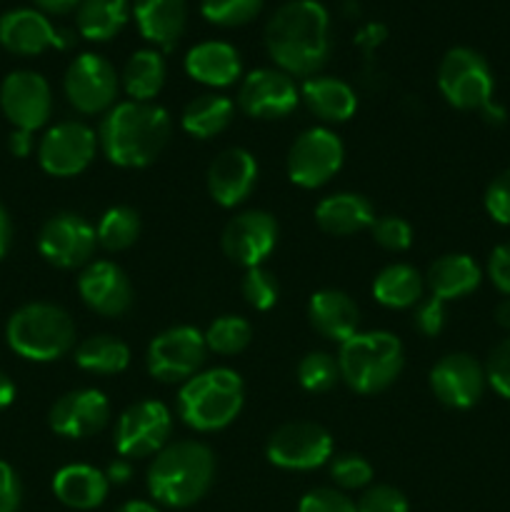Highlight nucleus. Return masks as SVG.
<instances>
[{
  "instance_id": "e433bc0d",
  "label": "nucleus",
  "mask_w": 510,
  "mask_h": 512,
  "mask_svg": "<svg viewBox=\"0 0 510 512\" xmlns=\"http://www.w3.org/2000/svg\"><path fill=\"white\" fill-rule=\"evenodd\" d=\"M265 0H200V13L218 28H240L258 18Z\"/></svg>"
},
{
  "instance_id": "6e6d98bb",
  "label": "nucleus",
  "mask_w": 510,
  "mask_h": 512,
  "mask_svg": "<svg viewBox=\"0 0 510 512\" xmlns=\"http://www.w3.org/2000/svg\"><path fill=\"white\" fill-rule=\"evenodd\" d=\"M495 323H498L500 328L510 330V298L500 300L498 303V308H495Z\"/></svg>"
},
{
  "instance_id": "f704fd0d",
  "label": "nucleus",
  "mask_w": 510,
  "mask_h": 512,
  "mask_svg": "<svg viewBox=\"0 0 510 512\" xmlns=\"http://www.w3.org/2000/svg\"><path fill=\"white\" fill-rule=\"evenodd\" d=\"M95 235H98V245H103L110 253L128 250L140 235V215L128 205L108 208L100 218L98 228H95Z\"/></svg>"
},
{
  "instance_id": "c85d7f7f",
  "label": "nucleus",
  "mask_w": 510,
  "mask_h": 512,
  "mask_svg": "<svg viewBox=\"0 0 510 512\" xmlns=\"http://www.w3.org/2000/svg\"><path fill=\"white\" fill-rule=\"evenodd\" d=\"M108 478L93 465H65L55 473L53 493L73 510H93L108 498Z\"/></svg>"
},
{
  "instance_id": "bb28decb",
  "label": "nucleus",
  "mask_w": 510,
  "mask_h": 512,
  "mask_svg": "<svg viewBox=\"0 0 510 512\" xmlns=\"http://www.w3.org/2000/svg\"><path fill=\"white\" fill-rule=\"evenodd\" d=\"M315 223L323 233L345 238L368 230L375 223V210L365 195L333 193L315 205Z\"/></svg>"
},
{
  "instance_id": "49530a36",
  "label": "nucleus",
  "mask_w": 510,
  "mask_h": 512,
  "mask_svg": "<svg viewBox=\"0 0 510 512\" xmlns=\"http://www.w3.org/2000/svg\"><path fill=\"white\" fill-rule=\"evenodd\" d=\"M413 325L420 335H425V338H435V335L445 328L443 300L433 298V295H430L428 300H420L413 310Z\"/></svg>"
},
{
  "instance_id": "37998d69",
  "label": "nucleus",
  "mask_w": 510,
  "mask_h": 512,
  "mask_svg": "<svg viewBox=\"0 0 510 512\" xmlns=\"http://www.w3.org/2000/svg\"><path fill=\"white\" fill-rule=\"evenodd\" d=\"M358 512H408V498L393 485H370L360 495Z\"/></svg>"
},
{
  "instance_id": "4be33fe9",
  "label": "nucleus",
  "mask_w": 510,
  "mask_h": 512,
  "mask_svg": "<svg viewBox=\"0 0 510 512\" xmlns=\"http://www.w3.org/2000/svg\"><path fill=\"white\" fill-rule=\"evenodd\" d=\"M258 185V160L245 148H228L210 163L208 193L223 208L245 203Z\"/></svg>"
},
{
  "instance_id": "f3484780",
  "label": "nucleus",
  "mask_w": 510,
  "mask_h": 512,
  "mask_svg": "<svg viewBox=\"0 0 510 512\" xmlns=\"http://www.w3.org/2000/svg\"><path fill=\"white\" fill-rule=\"evenodd\" d=\"M220 243L235 265L258 268L278 243V220L265 210H245L225 225Z\"/></svg>"
},
{
  "instance_id": "1a4fd4ad",
  "label": "nucleus",
  "mask_w": 510,
  "mask_h": 512,
  "mask_svg": "<svg viewBox=\"0 0 510 512\" xmlns=\"http://www.w3.org/2000/svg\"><path fill=\"white\" fill-rule=\"evenodd\" d=\"M345 160V145L338 133L325 125L308 128L295 138L288 153V178L298 188L315 190L338 175Z\"/></svg>"
},
{
  "instance_id": "a19ab883",
  "label": "nucleus",
  "mask_w": 510,
  "mask_h": 512,
  "mask_svg": "<svg viewBox=\"0 0 510 512\" xmlns=\"http://www.w3.org/2000/svg\"><path fill=\"white\" fill-rule=\"evenodd\" d=\"M370 235L380 248L390 250V253H403L413 245V228H410L408 220L398 218V215L375 218V223L370 225Z\"/></svg>"
},
{
  "instance_id": "aec40b11",
  "label": "nucleus",
  "mask_w": 510,
  "mask_h": 512,
  "mask_svg": "<svg viewBox=\"0 0 510 512\" xmlns=\"http://www.w3.org/2000/svg\"><path fill=\"white\" fill-rule=\"evenodd\" d=\"M0 45L13 55H40L48 48H70L73 38L53 28L40 10L15 8L0 15Z\"/></svg>"
},
{
  "instance_id": "864d4df0",
  "label": "nucleus",
  "mask_w": 510,
  "mask_h": 512,
  "mask_svg": "<svg viewBox=\"0 0 510 512\" xmlns=\"http://www.w3.org/2000/svg\"><path fill=\"white\" fill-rule=\"evenodd\" d=\"M10 243H13V225H10L8 210H5L3 203H0V260L8 255Z\"/></svg>"
},
{
  "instance_id": "f257e3e1",
  "label": "nucleus",
  "mask_w": 510,
  "mask_h": 512,
  "mask_svg": "<svg viewBox=\"0 0 510 512\" xmlns=\"http://www.w3.org/2000/svg\"><path fill=\"white\" fill-rule=\"evenodd\" d=\"M265 48L290 78H313L333 53L330 15L318 0H288L265 25Z\"/></svg>"
},
{
  "instance_id": "9d476101",
  "label": "nucleus",
  "mask_w": 510,
  "mask_h": 512,
  "mask_svg": "<svg viewBox=\"0 0 510 512\" xmlns=\"http://www.w3.org/2000/svg\"><path fill=\"white\" fill-rule=\"evenodd\" d=\"M173 415L160 400H138L115 423V450L120 458H148L168 445Z\"/></svg>"
},
{
  "instance_id": "473e14b6",
  "label": "nucleus",
  "mask_w": 510,
  "mask_h": 512,
  "mask_svg": "<svg viewBox=\"0 0 510 512\" xmlns=\"http://www.w3.org/2000/svg\"><path fill=\"white\" fill-rule=\"evenodd\" d=\"M165 73H168V70H165L163 53L155 48H143L135 50L128 58L123 75H120V83H123L130 100L150 103V100L163 90Z\"/></svg>"
},
{
  "instance_id": "c03bdc74",
  "label": "nucleus",
  "mask_w": 510,
  "mask_h": 512,
  "mask_svg": "<svg viewBox=\"0 0 510 512\" xmlns=\"http://www.w3.org/2000/svg\"><path fill=\"white\" fill-rule=\"evenodd\" d=\"M485 380L503 398H510V338L495 345L485 363Z\"/></svg>"
},
{
  "instance_id": "f03ea898",
  "label": "nucleus",
  "mask_w": 510,
  "mask_h": 512,
  "mask_svg": "<svg viewBox=\"0 0 510 512\" xmlns=\"http://www.w3.org/2000/svg\"><path fill=\"white\" fill-rule=\"evenodd\" d=\"M173 120L155 103L125 100L115 103L100 120L98 143L105 158L120 168H145L155 163L168 145Z\"/></svg>"
},
{
  "instance_id": "6e6552de",
  "label": "nucleus",
  "mask_w": 510,
  "mask_h": 512,
  "mask_svg": "<svg viewBox=\"0 0 510 512\" xmlns=\"http://www.w3.org/2000/svg\"><path fill=\"white\" fill-rule=\"evenodd\" d=\"M205 355H208L205 335L193 325H175L150 340L145 365L160 383H185L200 373Z\"/></svg>"
},
{
  "instance_id": "a211bd4d",
  "label": "nucleus",
  "mask_w": 510,
  "mask_h": 512,
  "mask_svg": "<svg viewBox=\"0 0 510 512\" xmlns=\"http://www.w3.org/2000/svg\"><path fill=\"white\" fill-rule=\"evenodd\" d=\"M78 293L93 313L120 318L133 308V283L120 265L110 260H90L78 275Z\"/></svg>"
},
{
  "instance_id": "a18cd8bd",
  "label": "nucleus",
  "mask_w": 510,
  "mask_h": 512,
  "mask_svg": "<svg viewBox=\"0 0 510 512\" xmlns=\"http://www.w3.org/2000/svg\"><path fill=\"white\" fill-rule=\"evenodd\" d=\"M485 210L500 225H510V168L490 180L485 190Z\"/></svg>"
},
{
  "instance_id": "423d86ee",
  "label": "nucleus",
  "mask_w": 510,
  "mask_h": 512,
  "mask_svg": "<svg viewBox=\"0 0 510 512\" xmlns=\"http://www.w3.org/2000/svg\"><path fill=\"white\" fill-rule=\"evenodd\" d=\"M5 338L20 358L50 363L75 345V323L60 305L28 303L10 315Z\"/></svg>"
},
{
  "instance_id": "ddd939ff",
  "label": "nucleus",
  "mask_w": 510,
  "mask_h": 512,
  "mask_svg": "<svg viewBox=\"0 0 510 512\" xmlns=\"http://www.w3.org/2000/svg\"><path fill=\"white\" fill-rule=\"evenodd\" d=\"M98 138L93 128L78 120H65L50 128L38 145L40 168L55 178L80 175L95 158Z\"/></svg>"
},
{
  "instance_id": "58836bf2",
  "label": "nucleus",
  "mask_w": 510,
  "mask_h": 512,
  "mask_svg": "<svg viewBox=\"0 0 510 512\" xmlns=\"http://www.w3.org/2000/svg\"><path fill=\"white\" fill-rule=\"evenodd\" d=\"M240 290H243L245 303L255 310H263V313L275 308L280 298L278 278L268 268H263V265L245 270L243 280H240Z\"/></svg>"
},
{
  "instance_id": "dca6fc26",
  "label": "nucleus",
  "mask_w": 510,
  "mask_h": 512,
  "mask_svg": "<svg viewBox=\"0 0 510 512\" xmlns=\"http://www.w3.org/2000/svg\"><path fill=\"white\" fill-rule=\"evenodd\" d=\"M0 108L15 128L35 133L48 123L53 110L48 80L33 70H15L0 85Z\"/></svg>"
},
{
  "instance_id": "6ab92c4d",
  "label": "nucleus",
  "mask_w": 510,
  "mask_h": 512,
  "mask_svg": "<svg viewBox=\"0 0 510 512\" xmlns=\"http://www.w3.org/2000/svg\"><path fill=\"white\" fill-rule=\"evenodd\" d=\"M485 368L468 353H450L430 370V390L443 405L468 410L483 398Z\"/></svg>"
},
{
  "instance_id": "5701e85b",
  "label": "nucleus",
  "mask_w": 510,
  "mask_h": 512,
  "mask_svg": "<svg viewBox=\"0 0 510 512\" xmlns=\"http://www.w3.org/2000/svg\"><path fill=\"white\" fill-rule=\"evenodd\" d=\"M308 320L315 333L340 345L360 333V310L355 300L343 290L325 288L310 295Z\"/></svg>"
},
{
  "instance_id": "09e8293b",
  "label": "nucleus",
  "mask_w": 510,
  "mask_h": 512,
  "mask_svg": "<svg viewBox=\"0 0 510 512\" xmlns=\"http://www.w3.org/2000/svg\"><path fill=\"white\" fill-rule=\"evenodd\" d=\"M488 278L510 298V245H498L488 258Z\"/></svg>"
},
{
  "instance_id": "de8ad7c7",
  "label": "nucleus",
  "mask_w": 510,
  "mask_h": 512,
  "mask_svg": "<svg viewBox=\"0 0 510 512\" xmlns=\"http://www.w3.org/2000/svg\"><path fill=\"white\" fill-rule=\"evenodd\" d=\"M20 498H23V488H20L18 475L8 463L0 460V512H18Z\"/></svg>"
},
{
  "instance_id": "79ce46f5",
  "label": "nucleus",
  "mask_w": 510,
  "mask_h": 512,
  "mask_svg": "<svg viewBox=\"0 0 510 512\" xmlns=\"http://www.w3.org/2000/svg\"><path fill=\"white\" fill-rule=\"evenodd\" d=\"M298 512H358V505L343 490L315 488L300 498Z\"/></svg>"
},
{
  "instance_id": "603ef678",
  "label": "nucleus",
  "mask_w": 510,
  "mask_h": 512,
  "mask_svg": "<svg viewBox=\"0 0 510 512\" xmlns=\"http://www.w3.org/2000/svg\"><path fill=\"white\" fill-rule=\"evenodd\" d=\"M38 5L40 13H48V15H68L70 10H78V5L83 0H33Z\"/></svg>"
},
{
  "instance_id": "393cba45",
  "label": "nucleus",
  "mask_w": 510,
  "mask_h": 512,
  "mask_svg": "<svg viewBox=\"0 0 510 512\" xmlns=\"http://www.w3.org/2000/svg\"><path fill=\"white\" fill-rule=\"evenodd\" d=\"M185 73L208 88H228L240 80V53L225 40H203L185 55Z\"/></svg>"
},
{
  "instance_id": "7ed1b4c3",
  "label": "nucleus",
  "mask_w": 510,
  "mask_h": 512,
  "mask_svg": "<svg viewBox=\"0 0 510 512\" xmlns=\"http://www.w3.org/2000/svg\"><path fill=\"white\" fill-rule=\"evenodd\" d=\"M213 478V450L200 440H175L150 463L148 493L165 508H190L205 498Z\"/></svg>"
},
{
  "instance_id": "3c124183",
  "label": "nucleus",
  "mask_w": 510,
  "mask_h": 512,
  "mask_svg": "<svg viewBox=\"0 0 510 512\" xmlns=\"http://www.w3.org/2000/svg\"><path fill=\"white\" fill-rule=\"evenodd\" d=\"M105 478H108V483H115V485L128 483V480L133 478V465H130L128 458L113 460V463L108 465V473H105Z\"/></svg>"
},
{
  "instance_id": "2eb2a0df",
  "label": "nucleus",
  "mask_w": 510,
  "mask_h": 512,
  "mask_svg": "<svg viewBox=\"0 0 510 512\" xmlns=\"http://www.w3.org/2000/svg\"><path fill=\"white\" fill-rule=\"evenodd\" d=\"M300 103V88L278 68H258L248 73L238 90V108L258 120L288 118Z\"/></svg>"
},
{
  "instance_id": "cd10ccee",
  "label": "nucleus",
  "mask_w": 510,
  "mask_h": 512,
  "mask_svg": "<svg viewBox=\"0 0 510 512\" xmlns=\"http://www.w3.org/2000/svg\"><path fill=\"white\" fill-rule=\"evenodd\" d=\"M480 280H483L480 265L465 253L443 255V258L430 265L428 275H425V285L430 288V295L443 300V303L470 295L478 288Z\"/></svg>"
},
{
  "instance_id": "39448f33",
  "label": "nucleus",
  "mask_w": 510,
  "mask_h": 512,
  "mask_svg": "<svg viewBox=\"0 0 510 512\" xmlns=\"http://www.w3.org/2000/svg\"><path fill=\"white\" fill-rule=\"evenodd\" d=\"M340 380L358 395H378L400 378L405 365L403 343L388 330H365L338 350Z\"/></svg>"
},
{
  "instance_id": "4468645a",
  "label": "nucleus",
  "mask_w": 510,
  "mask_h": 512,
  "mask_svg": "<svg viewBox=\"0 0 510 512\" xmlns=\"http://www.w3.org/2000/svg\"><path fill=\"white\" fill-rule=\"evenodd\" d=\"M98 245L95 228L78 213H58L40 228L38 250L50 265L63 270L90 263Z\"/></svg>"
},
{
  "instance_id": "c756f323",
  "label": "nucleus",
  "mask_w": 510,
  "mask_h": 512,
  "mask_svg": "<svg viewBox=\"0 0 510 512\" xmlns=\"http://www.w3.org/2000/svg\"><path fill=\"white\" fill-rule=\"evenodd\" d=\"M133 3L130 0H83L75 13L78 33L90 43H108L128 25Z\"/></svg>"
},
{
  "instance_id": "c9c22d12",
  "label": "nucleus",
  "mask_w": 510,
  "mask_h": 512,
  "mask_svg": "<svg viewBox=\"0 0 510 512\" xmlns=\"http://www.w3.org/2000/svg\"><path fill=\"white\" fill-rule=\"evenodd\" d=\"M203 335L210 353L238 355L253 340V325L245 318H240V315H223V318L213 320Z\"/></svg>"
},
{
  "instance_id": "72a5a7b5",
  "label": "nucleus",
  "mask_w": 510,
  "mask_h": 512,
  "mask_svg": "<svg viewBox=\"0 0 510 512\" xmlns=\"http://www.w3.org/2000/svg\"><path fill=\"white\" fill-rule=\"evenodd\" d=\"M75 363L93 375H118L130 365V348L115 335H93L75 348Z\"/></svg>"
},
{
  "instance_id": "b1692460",
  "label": "nucleus",
  "mask_w": 510,
  "mask_h": 512,
  "mask_svg": "<svg viewBox=\"0 0 510 512\" xmlns=\"http://www.w3.org/2000/svg\"><path fill=\"white\" fill-rule=\"evenodd\" d=\"M140 35L160 50H173L188 25V0H133Z\"/></svg>"
},
{
  "instance_id": "9b49d317",
  "label": "nucleus",
  "mask_w": 510,
  "mask_h": 512,
  "mask_svg": "<svg viewBox=\"0 0 510 512\" xmlns=\"http://www.w3.org/2000/svg\"><path fill=\"white\" fill-rule=\"evenodd\" d=\"M63 90L68 103L78 113H108L118 98L120 78L108 58L98 53H83L65 70Z\"/></svg>"
},
{
  "instance_id": "a878e982",
  "label": "nucleus",
  "mask_w": 510,
  "mask_h": 512,
  "mask_svg": "<svg viewBox=\"0 0 510 512\" xmlns=\"http://www.w3.org/2000/svg\"><path fill=\"white\" fill-rule=\"evenodd\" d=\"M300 100L325 123H345L358 110L353 85L333 75H313L300 85Z\"/></svg>"
},
{
  "instance_id": "ea45409f",
  "label": "nucleus",
  "mask_w": 510,
  "mask_h": 512,
  "mask_svg": "<svg viewBox=\"0 0 510 512\" xmlns=\"http://www.w3.org/2000/svg\"><path fill=\"white\" fill-rule=\"evenodd\" d=\"M330 478L343 490H363L373 483V465L358 453L330 458Z\"/></svg>"
},
{
  "instance_id": "8fccbe9b",
  "label": "nucleus",
  "mask_w": 510,
  "mask_h": 512,
  "mask_svg": "<svg viewBox=\"0 0 510 512\" xmlns=\"http://www.w3.org/2000/svg\"><path fill=\"white\" fill-rule=\"evenodd\" d=\"M8 148H10V153L15 155V158H28L30 150H33V133L15 128L13 133H10Z\"/></svg>"
},
{
  "instance_id": "f8f14e48",
  "label": "nucleus",
  "mask_w": 510,
  "mask_h": 512,
  "mask_svg": "<svg viewBox=\"0 0 510 512\" xmlns=\"http://www.w3.org/2000/svg\"><path fill=\"white\" fill-rule=\"evenodd\" d=\"M265 455L280 470H315L333 458V438L328 430L310 420H295L275 430L265 445Z\"/></svg>"
},
{
  "instance_id": "4c0bfd02",
  "label": "nucleus",
  "mask_w": 510,
  "mask_h": 512,
  "mask_svg": "<svg viewBox=\"0 0 510 512\" xmlns=\"http://www.w3.org/2000/svg\"><path fill=\"white\" fill-rule=\"evenodd\" d=\"M340 380L338 358L323 350H313L298 363V383L310 393H328Z\"/></svg>"
},
{
  "instance_id": "412c9836",
  "label": "nucleus",
  "mask_w": 510,
  "mask_h": 512,
  "mask_svg": "<svg viewBox=\"0 0 510 512\" xmlns=\"http://www.w3.org/2000/svg\"><path fill=\"white\" fill-rule=\"evenodd\" d=\"M110 420V403L100 390L80 388L58 398L50 408L48 423L53 433L70 440H83L100 433Z\"/></svg>"
},
{
  "instance_id": "20e7f679",
  "label": "nucleus",
  "mask_w": 510,
  "mask_h": 512,
  "mask_svg": "<svg viewBox=\"0 0 510 512\" xmlns=\"http://www.w3.org/2000/svg\"><path fill=\"white\" fill-rule=\"evenodd\" d=\"M245 403V385L235 370H200L178 390V415L198 433H215L233 423Z\"/></svg>"
},
{
  "instance_id": "5fc2aeb1",
  "label": "nucleus",
  "mask_w": 510,
  "mask_h": 512,
  "mask_svg": "<svg viewBox=\"0 0 510 512\" xmlns=\"http://www.w3.org/2000/svg\"><path fill=\"white\" fill-rule=\"evenodd\" d=\"M15 400V385L5 373H0V410L8 408Z\"/></svg>"
},
{
  "instance_id": "2f4dec72",
  "label": "nucleus",
  "mask_w": 510,
  "mask_h": 512,
  "mask_svg": "<svg viewBox=\"0 0 510 512\" xmlns=\"http://www.w3.org/2000/svg\"><path fill=\"white\" fill-rule=\"evenodd\" d=\"M233 115L235 105L228 95L205 93L185 105L183 115H180V125L193 138L208 140L223 133L230 125V120H233Z\"/></svg>"
},
{
  "instance_id": "0eeeda50",
  "label": "nucleus",
  "mask_w": 510,
  "mask_h": 512,
  "mask_svg": "<svg viewBox=\"0 0 510 512\" xmlns=\"http://www.w3.org/2000/svg\"><path fill=\"white\" fill-rule=\"evenodd\" d=\"M438 88L458 110H483L493 103V70L473 48H450L438 68Z\"/></svg>"
},
{
  "instance_id": "4d7b16f0",
  "label": "nucleus",
  "mask_w": 510,
  "mask_h": 512,
  "mask_svg": "<svg viewBox=\"0 0 510 512\" xmlns=\"http://www.w3.org/2000/svg\"><path fill=\"white\" fill-rule=\"evenodd\" d=\"M115 512H160L153 503H145V500H130V503L120 505Z\"/></svg>"
},
{
  "instance_id": "7c9ffc66",
  "label": "nucleus",
  "mask_w": 510,
  "mask_h": 512,
  "mask_svg": "<svg viewBox=\"0 0 510 512\" xmlns=\"http://www.w3.org/2000/svg\"><path fill=\"white\" fill-rule=\"evenodd\" d=\"M425 278L408 263H390L375 275L373 298L390 310L415 308L423 300Z\"/></svg>"
}]
</instances>
